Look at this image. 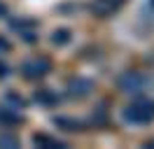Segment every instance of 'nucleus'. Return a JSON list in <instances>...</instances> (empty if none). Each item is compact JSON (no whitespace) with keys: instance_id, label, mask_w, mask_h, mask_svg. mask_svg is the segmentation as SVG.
<instances>
[{"instance_id":"2","label":"nucleus","mask_w":154,"mask_h":149,"mask_svg":"<svg viewBox=\"0 0 154 149\" xmlns=\"http://www.w3.org/2000/svg\"><path fill=\"white\" fill-rule=\"evenodd\" d=\"M49 68H51V63H49V58H45V56H42V58H30L28 63L23 65V72L28 74V77H42V74L47 72Z\"/></svg>"},{"instance_id":"1","label":"nucleus","mask_w":154,"mask_h":149,"mask_svg":"<svg viewBox=\"0 0 154 149\" xmlns=\"http://www.w3.org/2000/svg\"><path fill=\"white\" fill-rule=\"evenodd\" d=\"M124 117L131 123H149L154 119V102L152 100H135L124 112Z\"/></svg>"},{"instance_id":"3","label":"nucleus","mask_w":154,"mask_h":149,"mask_svg":"<svg viewBox=\"0 0 154 149\" xmlns=\"http://www.w3.org/2000/svg\"><path fill=\"white\" fill-rule=\"evenodd\" d=\"M124 2L126 0H96V2H94V12H96L98 17H110V14H115Z\"/></svg>"}]
</instances>
